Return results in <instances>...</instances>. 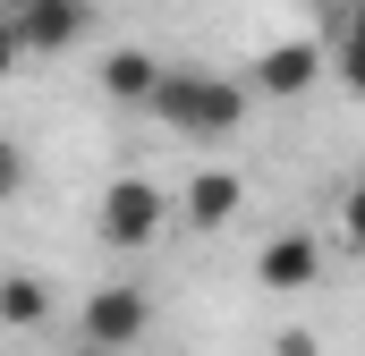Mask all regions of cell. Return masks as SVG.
<instances>
[{"instance_id":"1","label":"cell","mask_w":365,"mask_h":356,"mask_svg":"<svg viewBox=\"0 0 365 356\" xmlns=\"http://www.w3.org/2000/svg\"><path fill=\"white\" fill-rule=\"evenodd\" d=\"M153 119L162 127H179V136H230L238 119H247V85H230V77H162L153 93Z\"/></svg>"},{"instance_id":"2","label":"cell","mask_w":365,"mask_h":356,"mask_svg":"<svg viewBox=\"0 0 365 356\" xmlns=\"http://www.w3.org/2000/svg\"><path fill=\"white\" fill-rule=\"evenodd\" d=\"M162 238V187L153 178H110L102 195V246H153Z\"/></svg>"},{"instance_id":"3","label":"cell","mask_w":365,"mask_h":356,"mask_svg":"<svg viewBox=\"0 0 365 356\" xmlns=\"http://www.w3.org/2000/svg\"><path fill=\"white\" fill-rule=\"evenodd\" d=\"M153 323V297L145 288H93L86 297V340L93 348H136Z\"/></svg>"},{"instance_id":"4","label":"cell","mask_w":365,"mask_h":356,"mask_svg":"<svg viewBox=\"0 0 365 356\" xmlns=\"http://www.w3.org/2000/svg\"><path fill=\"white\" fill-rule=\"evenodd\" d=\"M77 34H86L77 0H26V9H9V51H68Z\"/></svg>"},{"instance_id":"5","label":"cell","mask_w":365,"mask_h":356,"mask_svg":"<svg viewBox=\"0 0 365 356\" xmlns=\"http://www.w3.org/2000/svg\"><path fill=\"white\" fill-rule=\"evenodd\" d=\"M314 271H323V246H314L306 229H280L272 246L255 255V280H264V288H280V297H289V288H314Z\"/></svg>"},{"instance_id":"6","label":"cell","mask_w":365,"mask_h":356,"mask_svg":"<svg viewBox=\"0 0 365 356\" xmlns=\"http://www.w3.org/2000/svg\"><path fill=\"white\" fill-rule=\"evenodd\" d=\"M314 77H323V51H314V43H272V51L255 60V85L272 93V102H297V93H314Z\"/></svg>"},{"instance_id":"7","label":"cell","mask_w":365,"mask_h":356,"mask_svg":"<svg viewBox=\"0 0 365 356\" xmlns=\"http://www.w3.org/2000/svg\"><path fill=\"white\" fill-rule=\"evenodd\" d=\"M102 93H110V102H128V110H153V93H162L153 51H110V60H102Z\"/></svg>"},{"instance_id":"8","label":"cell","mask_w":365,"mask_h":356,"mask_svg":"<svg viewBox=\"0 0 365 356\" xmlns=\"http://www.w3.org/2000/svg\"><path fill=\"white\" fill-rule=\"evenodd\" d=\"M238 204H247V178H238V170H204L195 187H187V221H195V229L238 221Z\"/></svg>"},{"instance_id":"9","label":"cell","mask_w":365,"mask_h":356,"mask_svg":"<svg viewBox=\"0 0 365 356\" xmlns=\"http://www.w3.org/2000/svg\"><path fill=\"white\" fill-rule=\"evenodd\" d=\"M43 314H51V288H43L34 271H9V280H0V323H9V331H34Z\"/></svg>"},{"instance_id":"10","label":"cell","mask_w":365,"mask_h":356,"mask_svg":"<svg viewBox=\"0 0 365 356\" xmlns=\"http://www.w3.org/2000/svg\"><path fill=\"white\" fill-rule=\"evenodd\" d=\"M331 68H340L349 93H365V34H340V43H331Z\"/></svg>"},{"instance_id":"11","label":"cell","mask_w":365,"mask_h":356,"mask_svg":"<svg viewBox=\"0 0 365 356\" xmlns=\"http://www.w3.org/2000/svg\"><path fill=\"white\" fill-rule=\"evenodd\" d=\"M340 246H349V255H365V178L340 195Z\"/></svg>"},{"instance_id":"12","label":"cell","mask_w":365,"mask_h":356,"mask_svg":"<svg viewBox=\"0 0 365 356\" xmlns=\"http://www.w3.org/2000/svg\"><path fill=\"white\" fill-rule=\"evenodd\" d=\"M0 187H9V195L26 187V153H17V145H0Z\"/></svg>"},{"instance_id":"13","label":"cell","mask_w":365,"mask_h":356,"mask_svg":"<svg viewBox=\"0 0 365 356\" xmlns=\"http://www.w3.org/2000/svg\"><path fill=\"white\" fill-rule=\"evenodd\" d=\"M340 34H365V0H349V9H340Z\"/></svg>"},{"instance_id":"14","label":"cell","mask_w":365,"mask_h":356,"mask_svg":"<svg viewBox=\"0 0 365 356\" xmlns=\"http://www.w3.org/2000/svg\"><path fill=\"white\" fill-rule=\"evenodd\" d=\"M93 356H136V348H93Z\"/></svg>"},{"instance_id":"15","label":"cell","mask_w":365,"mask_h":356,"mask_svg":"<svg viewBox=\"0 0 365 356\" xmlns=\"http://www.w3.org/2000/svg\"><path fill=\"white\" fill-rule=\"evenodd\" d=\"M9 9H26V0H9Z\"/></svg>"}]
</instances>
